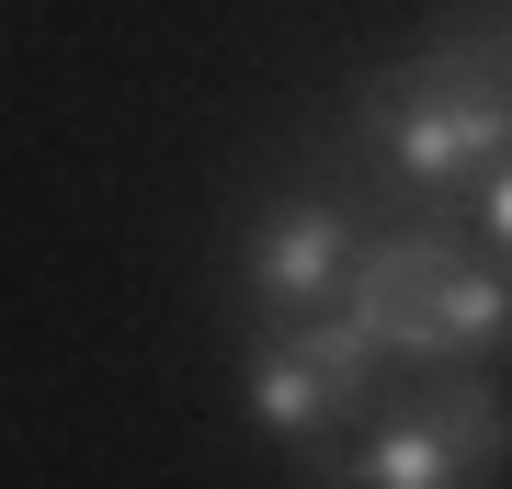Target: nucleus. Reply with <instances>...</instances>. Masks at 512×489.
<instances>
[{
	"instance_id": "obj_8",
	"label": "nucleus",
	"mask_w": 512,
	"mask_h": 489,
	"mask_svg": "<svg viewBox=\"0 0 512 489\" xmlns=\"http://www.w3.org/2000/svg\"><path fill=\"white\" fill-rule=\"evenodd\" d=\"M478 228H490V251H512V160L478 182Z\"/></svg>"
},
{
	"instance_id": "obj_3",
	"label": "nucleus",
	"mask_w": 512,
	"mask_h": 489,
	"mask_svg": "<svg viewBox=\"0 0 512 489\" xmlns=\"http://www.w3.org/2000/svg\"><path fill=\"white\" fill-rule=\"evenodd\" d=\"M456 262L444 228H399V239H353V273H342V308L376 330L387 353L433 364V273Z\"/></svg>"
},
{
	"instance_id": "obj_5",
	"label": "nucleus",
	"mask_w": 512,
	"mask_h": 489,
	"mask_svg": "<svg viewBox=\"0 0 512 489\" xmlns=\"http://www.w3.org/2000/svg\"><path fill=\"white\" fill-rule=\"evenodd\" d=\"M239 410H251V433H274L285 455H319V433H330L353 399L319 376L308 353H296V330H262V342H251V387H239Z\"/></svg>"
},
{
	"instance_id": "obj_4",
	"label": "nucleus",
	"mask_w": 512,
	"mask_h": 489,
	"mask_svg": "<svg viewBox=\"0 0 512 489\" xmlns=\"http://www.w3.org/2000/svg\"><path fill=\"white\" fill-rule=\"evenodd\" d=\"M342 273H353V228H342V205H319V194H296L274 205V217L251 228V296L274 319H308L342 296Z\"/></svg>"
},
{
	"instance_id": "obj_1",
	"label": "nucleus",
	"mask_w": 512,
	"mask_h": 489,
	"mask_svg": "<svg viewBox=\"0 0 512 489\" xmlns=\"http://www.w3.org/2000/svg\"><path fill=\"white\" fill-rule=\"evenodd\" d=\"M376 148H387V171L421 182V194H444V182H467V171H501L512 160V91L467 80V69H421V80H399L376 103Z\"/></svg>"
},
{
	"instance_id": "obj_7",
	"label": "nucleus",
	"mask_w": 512,
	"mask_h": 489,
	"mask_svg": "<svg viewBox=\"0 0 512 489\" xmlns=\"http://www.w3.org/2000/svg\"><path fill=\"white\" fill-rule=\"evenodd\" d=\"M285 330H296V353H308L319 376L342 387V399H365V376L387 364V342H376V330H365V319L342 308V296H330V308H308V319H285Z\"/></svg>"
},
{
	"instance_id": "obj_2",
	"label": "nucleus",
	"mask_w": 512,
	"mask_h": 489,
	"mask_svg": "<svg viewBox=\"0 0 512 489\" xmlns=\"http://www.w3.org/2000/svg\"><path fill=\"white\" fill-rule=\"evenodd\" d=\"M512 455V421L490 387H433L421 410H399L387 433L365 444V467H353V489H490Z\"/></svg>"
},
{
	"instance_id": "obj_6",
	"label": "nucleus",
	"mask_w": 512,
	"mask_h": 489,
	"mask_svg": "<svg viewBox=\"0 0 512 489\" xmlns=\"http://www.w3.org/2000/svg\"><path fill=\"white\" fill-rule=\"evenodd\" d=\"M501 342H512V273L456 251L433 273V364H467V353H501Z\"/></svg>"
}]
</instances>
